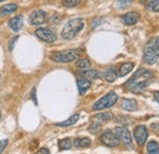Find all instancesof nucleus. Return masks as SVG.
<instances>
[{"label":"nucleus","instance_id":"obj_3","mask_svg":"<svg viewBox=\"0 0 159 154\" xmlns=\"http://www.w3.org/2000/svg\"><path fill=\"white\" fill-rule=\"evenodd\" d=\"M159 58V39L152 38L144 47L143 52V60L147 64H154Z\"/></svg>","mask_w":159,"mask_h":154},{"label":"nucleus","instance_id":"obj_34","mask_svg":"<svg viewBox=\"0 0 159 154\" xmlns=\"http://www.w3.org/2000/svg\"><path fill=\"white\" fill-rule=\"evenodd\" d=\"M32 99H33L34 104H37V98H36V89H33V91H32Z\"/></svg>","mask_w":159,"mask_h":154},{"label":"nucleus","instance_id":"obj_33","mask_svg":"<svg viewBox=\"0 0 159 154\" xmlns=\"http://www.w3.org/2000/svg\"><path fill=\"white\" fill-rule=\"evenodd\" d=\"M151 127H152V130H154L157 134H159V124H152Z\"/></svg>","mask_w":159,"mask_h":154},{"label":"nucleus","instance_id":"obj_5","mask_svg":"<svg viewBox=\"0 0 159 154\" xmlns=\"http://www.w3.org/2000/svg\"><path fill=\"white\" fill-rule=\"evenodd\" d=\"M79 57V52L77 50H66V52H60V53H55L52 55V59L55 62L59 64H66L70 61L76 60Z\"/></svg>","mask_w":159,"mask_h":154},{"label":"nucleus","instance_id":"obj_24","mask_svg":"<svg viewBox=\"0 0 159 154\" xmlns=\"http://www.w3.org/2000/svg\"><path fill=\"white\" fill-rule=\"evenodd\" d=\"M76 65H77V67H79V69L87 70V69L91 66V62H89V60H88L87 58H83V59H80L79 61L76 62Z\"/></svg>","mask_w":159,"mask_h":154},{"label":"nucleus","instance_id":"obj_29","mask_svg":"<svg viewBox=\"0 0 159 154\" xmlns=\"http://www.w3.org/2000/svg\"><path fill=\"white\" fill-rule=\"evenodd\" d=\"M7 143H9L7 139H1V141H0V153L4 152V149H5L6 146H7Z\"/></svg>","mask_w":159,"mask_h":154},{"label":"nucleus","instance_id":"obj_16","mask_svg":"<svg viewBox=\"0 0 159 154\" xmlns=\"http://www.w3.org/2000/svg\"><path fill=\"white\" fill-rule=\"evenodd\" d=\"M17 5L16 4H6L4 5L1 9H0V15L1 16H7L10 14H14L16 10H17Z\"/></svg>","mask_w":159,"mask_h":154},{"label":"nucleus","instance_id":"obj_2","mask_svg":"<svg viewBox=\"0 0 159 154\" xmlns=\"http://www.w3.org/2000/svg\"><path fill=\"white\" fill-rule=\"evenodd\" d=\"M84 27V21L82 19H72L70 20L61 31V37L66 40L75 38Z\"/></svg>","mask_w":159,"mask_h":154},{"label":"nucleus","instance_id":"obj_13","mask_svg":"<svg viewBox=\"0 0 159 154\" xmlns=\"http://www.w3.org/2000/svg\"><path fill=\"white\" fill-rule=\"evenodd\" d=\"M121 108L125 109L126 111H135L139 108V104L135 99H124L121 103Z\"/></svg>","mask_w":159,"mask_h":154},{"label":"nucleus","instance_id":"obj_17","mask_svg":"<svg viewBox=\"0 0 159 154\" xmlns=\"http://www.w3.org/2000/svg\"><path fill=\"white\" fill-rule=\"evenodd\" d=\"M74 146L77 147V148H86V147H89V146H91V139H89L88 137H80V138H76V139H75Z\"/></svg>","mask_w":159,"mask_h":154},{"label":"nucleus","instance_id":"obj_19","mask_svg":"<svg viewBox=\"0 0 159 154\" xmlns=\"http://www.w3.org/2000/svg\"><path fill=\"white\" fill-rule=\"evenodd\" d=\"M113 117H114V115L111 113H102V114H97V115L94 116L93 120L103 124V122H108V121L113 120Z\"/></svg>","mask_w":159,"mask_h":154},{"label":"nucleus","instance_id":"obj_11","mask_svg":"<svg viewBox=\"0 0 159 154\" xmlns=\"http://www.w3.org/2000/svg\"><path fill=\"white\" fill-rule=\"evenodd\" d=\"M121 21L126 26H132V25L137 23L139 21V15L137 12H135V11H131V12H127V14L122 15L121 16Z\"/></svg>","mask_w":159,"mask_h":154},{"label":"nucleus","instance_id":"obj_28","mask_svg":"<svg viewBox=\"0 0 159 154\" xmlns=\"http://www.w3.org/2000/svg\"><path fill=\"white\" fill-rule=\"evenodd\" d=\"M81 0H62V5L66 6V7H72V6H76Z\"/></svg>","mask_w":159,"mask_h":154},{"label":"nucleus","instance_id":"obj_32","mask_svg":"<svg viewBox=\"0 0 159 154\" xmlns=\"http://www.w3.org/2000/svg\"><path fill=\"white\" fill-rule=\"evenodd\" d=\"M16 40H17V37H15V38H12L10 40V44H9V49H10V50H12V47H14V44H15Z\"/></svg>","mask_w":159,"mask_h":154},{"label":"nucleus","instance_id":"obj_37","mask_svg":"<svg viewBox=\"0 0 159 154\" xmlns=\"http://www.w3.org/2000/svg\"><path fill=\"white\" fill-rule=\"evenodd\" d=\"M0 119H1V111H0Z\"/></svg>","mask_w":159,"mask_h":154},{"label":"nucleus","instance_id":"obj_23","mask_svg":"<svg viewBox=\"0 0 159 154\" xmlns=\"http://www.w3.org/2000/svg\"><path fill=\"white\" fill-rule=\"evenodd\" d=\"M72 147V142L70 138H65V139H61L59 141V149L60 151H66V149H70Z\"/></svg>","mask_w":159,"mask_h":154},{"label":"nucleus","instance_id":"obj_15","mask_svg":"<svg viewBox=\"0 0 159 154\" xmlns=\"http://www.w3.org/2000/svg\"><path fill=\"white\" fill-rule=\"evenodd\" d=\"M80 75L87 79H96V78H100L102 74L97 70H84V71H80Z\"/></svg>","mask_w":159,"mask_h":154},{"label":"nucleus","instance_id":"obj_7","mask_svg":"<svg viewBox=\"0 0 159 154\" xmlns=\"http://www.w3.org/2000/svg\"><path fill=\"white\" fill-rule=\"evenodd\" d=\"M34 33L40 40L47 42V43H53L57 40V34L54 33V31H52L50 28H47V27H40L38 29H36Z\"/></svg>","mask_w":159,"mask_h":154},{"label":"nucleus","instance_id":"obj_10","mask_svg":"<svg viewBox=\"0 0 159 154\" xmlns=\"http://www.w3.org/2000/svg\"><path fill=\"white\" fill-rule=\"evenodd\" d=\"M47 20H48L47 14L42 10H36L30 15V23L33 26H40V25L45 23Z\"/></svg>","mask_w":159,"mask_h":154},{"label":"nucleus","instance_id":"obj_25","mask_svg":"<svg viewBox=\"0 0 159 154\" xmlns=\"http://www.w3.org/2000/svg\"><path fill=\"white\" fill-rule=\"evenodd\" d=\"M134 2V0H118L116 1V7L118 9H126L129 6H131Z\"/></svg>","mask_w":159,"mask_h":154},{"label":"nucleus","instance_id":"obj_26","mask_svg":"<svg viewBox=\"0 0 159 154\" xmlns=\"http://www.w3.org/2000/svg\"><path fill=\"white\" fill-rule=\"evenodd\" d=\"M147 9L149 11L159 12V0H152L149 4H147Z\"/></svg>","mask_w":159,"mask_h":154},{"label":"nucleus","instance_id":"obj_22","mask_svg":"<svg viewBox=\"0 0 159 154\" xmlns=\"http://www.w3.org/2000/svg\"><path fill=\"white\" fill-rule=\"evenodd\" d=\"M147 152L149 154H159V144L156 141H151L147 143Z\"/></svg>","mask_w":159,"mask_h":154},{"label":"nucleus","instance_id":"obj_6","mask_svg":"<svg viewBox=\"0 0 159 154\" xmlns=\"http://www.w3.org/2000/svg\"><path fill=\"white\" fill-rule=\"evenodd\" d=\"M100 141L103 144H105L107 147H118L120 143L119 137L114 134V131H105L100 136Z\"/></svg>","mask_w":159,"mask_h":154},{"label":"nucleus","instance_id":"obj_38","mask_svg":"<svg viewBox=\"0 0 159 154\" xmlns=\"http://www.w3.org/2000/svg\"><path fill=\"white\" fill-rule=\"evenodd\" d=\"M2 1H4V0H0V2H2Z\"/></svg>","mask_w":159,"mask_h":154},{"label":"nucleus","instance_id":"obj_14","mask_svg":"<svg viewBox=\"0 0 159 154\" xmlns=\"http://www.w3.org/2000/svg\"><path fill=\"white\" fill-rule=\"evenodd\" d=\"M77 87H79L80 94H83V93H86L87 89H89L91 82H89V79H87V78L81 76V78L77 79Z\"/></svg>","mask_w":159,"mask_h":154},{"label":"nucleus","instance_id":"obj_21","mask_svg":"<svg viewBox=\"0 0 159 154\" xmlns=\"http://www.w3.org/2000/svg\"><path fill=\"white\" fill-rule=\"evenodd\" d=\"M132 69H134V64H132V62H125V64H122L119 70V76H125V75H127L129 72L132 71Z\"/></svg>","mask_w":159,"mask_h":154},{"label":"nucleus","instance_id":"obj_31","mask_svg":"<svg viewBox=\"0 0 159 154\" xmlns=\"http://www.w3.org/2000/svg\"><path fill=\"white\" fill-rule=\"evenodd\" d=\"M38 154H49V149L48 148H40L39 151H37Z\"/></svg>","mask_w":159,"mask_h":154},{"label":"nucleus","instance_id":"obj_39","mask_svg":"<svg viewBox=\"0 0 159 154\" xmlns=\"http://www.w3.org/2000/svg\"><path fill=\"white\" fill-rule=\"evenodd\" d=\"M158 39H159V37H158Z\"/></svg>","mask_w":159,"mask_h":154},{"label":"nucleus","instance_id":"obj_4","mask_svg":"<svg viewBox=\"0 0 159 154\" xmlns=\"http://www.w3.org/2000/svg\"><path fill=\"white\" fill-rule=\"evenodd\" d=\"M118 102V94L115 92H109L108 94L102 97L99 100H97L93 104V110H103L107 108L113 106Z\"/></svg>","mask_w":159,"mask_h":154},{"label":"nucleus","instance_id":"obj_36","mask_svg":"<svg viewBox=\"0 0 159 154\" xmlns=\"http://www.w3.org/2000/svg\"><path fill=\"white\" fill-rule=\"evenodd\" d=\"M141 1H142V2H146V1H148V0H141Z\"/></svg>","mask_w":159,"mask_h":154},{"label":"nucleus","instance_id":"obj_27","mask_svg":"<svg viewBox=\"0 0 159 154\" xmlns=\"http://www.w3.org/2000/svg\"><path fill=\"white\" fill-rule=\"evenodd\" d=\"M100 129H102V124L98 122V121H93L92 125H91V127H89V132H92V134H97Z\"/></svg>","mask_w":159,"mask_h":154},{"label":"nucleus","instance_id":"obj_20","mask_svg":"<svg viewBox=\"0 0 159 154\" xmlns=\"http://www.w3.org/2000/svg\"><path fill=\"white\" fill-rule=\"evenodd\" d=\"M79 119H80V114H74L71 117H69L66 121L59 122V124H58V126H60V127H67V126H71V125L76 124V122L79 121Z\"/></svg>","mask_w":159,"mask_h":154},{"label":"nucleus","instance_id":"obj_30","mask_svg":"<svg viewBox=\"0 0 159 154\" xmlns=\"http://www.w3.org/2000/svg\"><path fill=\"white\" fill-rule=\"evenodd\" d=\"M37 146H38V141L37 139H33V142H31V144H30V149L33 151V149L37 148Z\"/></svg>","mask_w":159,"mask_h":154},{"label":"nucleus","instance_id":"obj_8","mask_svg":"<svg viewBox=\"0 0 159 154\" xmlns=\"http://www.w3.org/2000/svg\"><path fill=\"white\" fill-rule=\"evenodd\" d=\"M114 134L119 137V139L127 147H132V139H131V134L126 127L118 126L114 129Z\"/></svg>","mask_w":159,"mask_h":154},{"label":"nucleus","instance_id":"obj_12","mask_svg":"<svg viewBox=\"0 0 159 154\" xmlns=\"http://www.w3.org/2000/svg\"><path fill=\"white\" fill-rule=\"evenodd\" d=\"M9 26H10V28L14 31V32H19L21 28H22V26H23V16H15V17H12V19L9 21Z\"/></svg>","mask_w":159,"mask_h":154},{"label":"nucleus","instance_id":"obj_18","mask_svg":"<svg viewBox=\"0 0 159 154\" xmlns=\"http://www.w3.org/2000/svg\"><path fill=\"white\" fill-rule=\"evenodd\" d=\"M119 76V74H116V70L114 69V67H109L105 72H104V78H105V81H108V82H114L116 78Z\"/></svg>","mask_w":159,"mask_h":154},{"label":"nucleus","instance_id":"obj_1","mask_svg":"<svg viewBox=\"0 0 159 154\" xmlns=\"http://www.w3.org/2000/svg\"><path fill=\"white\" fill-rule=\"evenodd\" d=\"M153 79H154V76H153L152 71L139 69V71L127 81L126 87L132 93H141L153 82Z\"/></svg>","mask_w":159,"mask_h":154},{"label":"nucleus","instance_id":"obj_9","mask_svg":"<svg viewBox=\"0 0 159 154\" xmlns=\"http://www.w3.org/2000/svg\"><path fill=\"white\" fill-rule=\"evenodd\" d=\"M134 137H135L139 146H143L147 141V137H148V131H147L146 126H143V125L136 126L135 131H134Z\"/></svg>","mask_w":159,"mask_h":154},{"label":"nucleus","instance_id":"obj_35","mask_svg":"<svg viewBox=\"0 0 159 154\" xmlns=\"http://www.w3.org/2000/svg\"><path fill=\"white\" fill-rule=\"evenodd\" d=\"M154 99H156V102L159 104V91H157V92H154Z\"/></svg>","mask_w":159,"mask_h":154}]
</instances>
